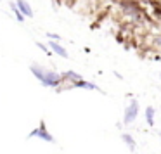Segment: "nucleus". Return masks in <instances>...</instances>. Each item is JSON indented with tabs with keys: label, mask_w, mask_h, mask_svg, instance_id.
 Wrapping results in <instances>:
<instances>
[{
	"label": "nucleus",
	"mask_w": 161,
	"mask_h": 154,
	"mask_svg": "<svg viewBox=\"0 0 161 154\" xmlns=\"http://www.w3.org/2000/svg\"><path fill=\"white\" fill-rule=\"evenodd\" d=\"M31 73L35 74V78L43 87L56 88L63 83V74L56 73V71H50V69H45V68L38 66V64H31Z\"/></svg>",
	"instance_id": "1"
},
{
	"label": "nucleus",
	"mask_w": 161,
	"mask_h": 154,
	"mask_svg": "<svg viewBox=\"0 0 161 154\" xmlns=\"http://www.w3.org/2000/svg\"><path fill=\"white\" fill-rule=\"evenodd\" d=\"M139 102H137V99H132L130 101V104L125 107V114H123V125H132L133 121L137 119V116H139Z\"/></svg>",
	"instance_id": "2"
},
{
	"label": "nucleus",
	"mask_w": 161,
	"mask_h": 154,
	"mask_svg": "<svg viewBox=\"0 0 161 154\" xmlns=\"http://www.w3.org/2000/svg\"><path fill=\"white\" fill-rule=\"evenodd\" d=\"M30 139H33V137H38V139H42V140H45V142H54V137L50 135L49 132H47V128H45V121H42L40 123V126L36 130H33L31 133H30Z\"/></svg>",
	"instance_id": "3"
},
{
	"label": "nucleus",
	"mask_w": 161,
	"mask_h": 154,
	"mask_svg": "<svg viewBox=\"0 0 161 154\" xmlns=\"http://www.w3.org/2000/svg\"><path fill=\"white\" fill-rule=\"evenodd\" d=\"M49 47H50V50H52L54 54H57V56H61V57H64V59H68V50L64 49V47L61 45L59 42H54V40H50V42H49Z\"/></svg>",
	"instance_id": "4"
},
{
	"label": "nucleus",
	"mask_w": 161,
	"mask_h": 154,
	"mask_svg": "<svg viewBox=\"0 0 161 154\" xmlns=\"http://www.w3.org/2000/svg\"><path fill=\"white\" fill-rule=\"evenodd\" d=\"M16 5H18V9L21 11V14L25 16V18H33V11H31V7H30V4L26 0H16Z\"/></svg>",
	"instance_id": "5"
},
{
	"label": "nucleus",
	"mask_w": 161,
	"mask_h": 154,
	"mask_svg": "<svg viewBox=\"0 0 161 154\" xmlns=\"http://www.w3.org/2000/svg\"><path fill=\"white\" fill-rule=\"evenodd\" d=\"M121 140L125 142L126 149L132 151V152H135V149H137V142H135V139H133V137L130 135V133H121Z\"/></svg>",
	"instance_id": "6"
},
{
	"label": "nucleus",
	"mask_w": 161,
	"mask_h": 154,
	"mask_svg": "<svg viewBox=\"0 0 161 154\" xmlns=\"http://www.w3.org/2000/svg\"><path fill=\"white\" fill-rule=\"evenodd\" d=\"M73 87H76V88H87V90H99V87L95 83H90V81H85V80L75 81Z\"/></svg>",
	"instance_id": "7"
},
{
	"label": "nucleus",
	"mask_w": 161,
	"mask_h": 154,
	"mask_svg": "<svg viewBox=\"0 0 161 154\" xmlns=\"http://www.w3.org/2000/svg\"><path fill=\"white\" fill-rule=\"evenodd\" d=\"M154 114H156V109L153 106H147L146 107V123L149 126H154Z\"/></svg>",
	"instance_id": "8"
},
{
	"label": "nucleus",
	"mask_w": 161,
	"mask_h": 154,
	"mask_svg": "<svg viewBox=\"0 0 161 154\" xmlns=\"http://www.w3.org/2000/svg\"><path fill=\"white\" fill-rule=\"evenodd\" d=\"M64 80H71L75 83V81H78V80H83V76L78 74L76 71H66V73H63V81Z\"/></svg>",
	"instance_id": "9"
},
{
	"label": "nucleus",
	"mask_w": 161,
	"mask_h": 154,
	"mask_svg": "<svg viewBox=\"0 0 161 154\" xmlns=\"http://www.w3.org/2000/svg\"><path fill=\"white\" fill-rule=\"evenodd\" d=\"M121 7H123V11H125L128 16H133V18H139V12H137L135 4H126V2H125V4L121 5Z\"/></svg>",
	"instance_id": "10"
},
{
	"label": "nucleus",
	"mask_w": 161,
	"mask_h": 154,
	"mask_svg": "<svg viewBox=\"0 0 161 154\" xmlns=\"http://www.w3.org/2000/svg\"><path fill=\"white\" fill-rule=\"evenodd\" d=\"M11 9H12V12H14V14H16V18H18V21H19V23H25V16L21 14V11H19V9H18V5H16L14 2H12V4H11Z\"/></svg>",
	"instance_id": "11"
},
{
	"label": "nucleus",
	"mask_w": 161,
	"mask_h": 154,
	"mask_svg": "<svg viewBox=\"0 0 161 154\" xmlns=\"http://www.w3.org/2000/svg\"><path fill=\"white\" fill-rule=\"evenodd\" d=\"M36 45H38V47H40V49H42L45 54H49V56H50V50L47 49V45H43V43H40V42H36Z\"/></svg>",
	"instance_id": "12"
},
{
	"label": "nucleus",
	"mask_w": 161,
	"mask_h": 154,
	"mask_svg": "<svg viewBox=\"0 0 161 154\" xmlns=\"http://www.w3.org/2000/svg\"><path fill=\"white\" fill-rule=\"evenodd\" d=\"M49 38H50V40H54V42H59L61 36H59V35H54V33H49Z\"/></svg>",
	"instance_id": "13"
},
{
	"label": "nucleus",
	"mask_w": 161,
	"mask_h": 154,
	"mask_svg": "<svg viewBox=\"0 0 161 154\" xmlns=\"http://www.w3.org/2000/svg\"><path fill=\"white\" fill-rule=\"evenodd\" d=\"M158 135H159V140H161V132H159V133H158Z\"/></svg>",
	"instance_id": "14"
},
{
	"label": "nucleus",
	"mask_w": 161,
	"mask_h": 154,
	"mask_svg": "<svg viewBox=\"0 0 161 154\" xmlns=\"http://www.w3.org/2000/svg\"><path fill=\"white\" fill-rule=\"evenodd\" d=\"M159 78H161V73H159Z\"/></svg>",
	"instance_id": "15"
}]
</instances>
